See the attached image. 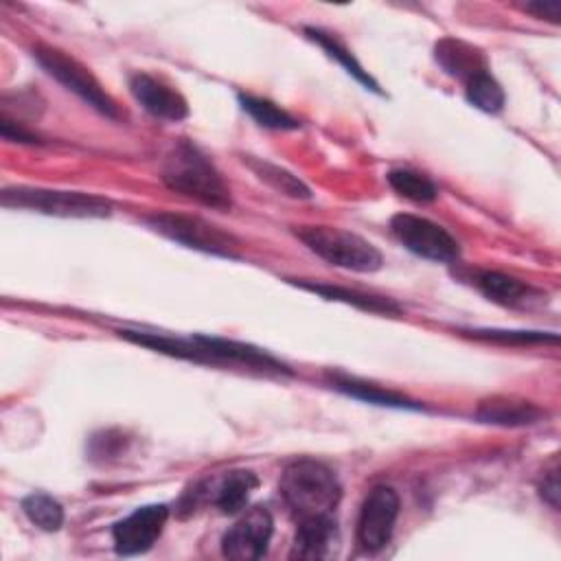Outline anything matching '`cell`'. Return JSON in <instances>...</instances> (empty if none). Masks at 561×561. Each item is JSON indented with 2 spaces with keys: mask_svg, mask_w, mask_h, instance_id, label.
<instances>
[{
  "mask_svg": "<svg viewBox=\"0 0 561 561\" xmlns=\"http://www.w3.org/2000/svg\"><path fill=\"white\" fill-rule=\"evenodd\" d=\"M118 333L129 342L149 346L153 351H160L173 357L191 359L197 364H228V366H245L259 373H289V368L274 355L234 340H224L213 335L173 337V335L147 333V331H118Z\"/></svg>",
  "mask_w": 561,
  "mask_h": 561,
  "instance_id": "cell-1",
  "label": "cell"
},
{
  "mask_svg": "<svg viewBox=\"0 0 561 561\" xmlns=\"http://www.w3.org/2000/svg\"><path fill=\"white\" fill-rule=\"evenodd\" d=\"M162 182L204 206L226 210L232 206L230 186L215 169V164L204 156L193 142H178L164 160Z\"/></svg>",
  "mask_w": 561,
  "mask_h": 561,
  "instance_id": "cell-2",
  "label": "cell"
},
{
  "mask_svg": "<svg viewBox=\"0 0 561 561\" xmlns=\"http://www.w3.org/2000/svg\"><path fill=\"white\" fill-rule=\"evenodd\" d=\"M280 495L294 515L313 517V515H333L342 486L331 467L313 458H298L289 462L278 482Z\"/></svg>",
  "mask_w": 561,
  "mask_h": 561,
  "instance_id": "cell-3",
  "label": "cell"
},
{
  "mask_svg": "<svg viewBox=\"0 0 561 561\" xmlns=\"http://www.w3.org/2000/svg\"><path fill=\"white\" fill-rule=\"evenodd\" d=\"M2 206L28 208L55 217L72 219H103L112 215V202L83 191H59L39 186H9L2 188Z\"/></svg>",
  "mask_w": 561,
  "mask_h": 561,
  "instance_id": "cell-4",
  "label": "cell"
},
{
  "mask_svg": "<svg viewBox=\"0 0 561 561\" xmlns=\"http://www.w3.org/2000/svg\"><path fill=\"white\" fill-rule=\"evenodd\" d=\"M296 237L320 259L327 263L351 270V272H362L370 274L377 272L383 265L381 252L366 241L364 237L333 228V226H300L296 228Z\"/></svg>",
  "mask_w": 561,
  "mask_h": 561,
  "instance_id": "cell-5",
  "label": "cell"
},
{
  "mask_svg": "<svg viewBox=\"0 0 561 561\" xmlns=\"http://www.w3.org/2000/svg\"><path fill=\"white\" fill-rule=\"evenodd\" d=\"M147 226L158 234L182 243L186 248L224 256V259H239L241 243L230 232L221 230L219 226L204 221L202 217L180 215V213H153L145 217Z\"/></svg>",
  "mask_w": 561,
  "mask_h": 561,
  "instance_id": "cell-6",
  "label": "cell"
},
{
  "mask_svg": "<svg viewBox=\"0 0 561 561\" xmlns=\"http://www.w3.org/2000/svg\"><path fill=\"white\" fill-rule=\"evenodd\" d=\"M33 57L57 83H61L68 92L77 94L83 103H88L90 107H94L107 118L121 116L114 99L105 92V88L90 72V68H85L79 59L53 46H35Z\"/></svg>",
  "mask_w": 561,
  "mask_h": 561,
  "instance_id": "cell-7",
  "label": "cell"
},
{
  "mask_svg": "<svg viewBox=\"0 0 561 561\" xmlns=\"http://www.w3.org/2000/svg\"><path fill=\"white\" fill-rule=\"evenodd\" d=\"M390 230L405 250H410L421 259L436 261V263H451L460 256L458 241L443 226L425 217L399 213L390 219Z\"/></svg>",
  "mask_w": 561,
  "mask_h": 561,
  "instance_id": "cell-8",
  "label": "cell"
},
{
  "mask_svg": "<svg viewBox=\"0 0 561 561\" xmlns=\"http://www.w3.org/2000/svg\"><path fill=\"white\" fill-rule=\"evenodd\" d=\"M399 517V495L388 484H377L362 502L357 517V543L366 552H379L392 537Z\"/></svg>",
  "mask_w": 561,
  "mask_h": 561,
  "instance_id": "cell-9",
  "label": "cell"
},
{
  "mask_svg": "<svg viewBox=\"0 0 561 561\" xmlns=\"http://www.w3.org/2000/svg\"><path fill=\"white\" fill-rule=\"evenodd\" d=\"M274 530L272 515L265 506L248 508L221 537V552L234 561H252L265 554Z\"/></svg>",
  "mask_w": 561,
  "mask_h": 561,
  "instance_id": "cell-10",
  "label": "cell"
},
{
  "mask_svg": "<svg viewBox=\"0 0 561 561\" xmlns=\"http://www.w3.org/2000/svg\"><path fill=\"white\" fill-rule=\"evenodd\" d=\"M169 519L167 504H147L123 517L112 526L114 550L118 554L131 557L147 552L156 539L162 535V528Z\"/></svg>",
  "mask_w": 561,
  "mask_h": 561,
  "instance_id": "cell-11",
  "label": "cell"
},
{
  "mask_svg": "<svg viewBox=\"0 0 561 561\" xmlns=\"http://www.w3.org/2000/svg\"><path fill=\"white\" fill-rule=\"evenodd\" d=\"M129 92L142 105V110L149 112L153 118L178 123L188 116L186 99L175 88H171L169 83H164L153 75H147V72L131 75Z\"/></svg>",
  "mask_w": 561,
  "mask_h": 561,
  "instance_id": "cell-12",
  "label": "cell"
},
{
  "mask_svg": "<svg viewBox=\"0 0 561 561\" xmlns=\"http://www.w3.org/2000/svg\"><path fill=\"white\" fill-rule=\"evenodd\" d=\"M335 548L337 524L333 515H313L300 519L291 546L294 559H327L335 552Z\"/></svg>",
  "mask_w": 561,
  "mask_h": 561,
  "instance_id": "cell-13",
  "label": "cell"
},
{
  "mask_svg": "<svg viewBox=\"0 0 561 561\" xmlns=\"http://www.w3.org/2000/svg\"><path fill=\"white\" fill-rule=\"evenodd\" d=\"M476 419L482 423H489V425L524 427V425L539 423L543 419V410L526 399L495 394V397L482 399L478 403Z\"/></svg>",
  "mask_w": 561,
  "mask_h": 561,
  "instance_id": "cell-14",
  "label": "cell"
},
{
  "mask_svg": "<svg viewBox=\"0 0 561 561\" xmlns=\"http://www.w3.org/2000/svg\"><path fill=\"white\" fill-rule=\"evenodd\" d=\"M434 57H436L438 66H440L447 75H451V77H456V79H465V81H467V79H471L473 75L486 70V64H484L482 53H480L476 46H471V44H467V42H462V39L443 37V39L436 44V48H434Z\"/></svg>",
  "mask_w": 561,
  "mask_h": 561,
  "instance_id": "cell-15",
  "label": "cell"
},
{
  "mask_svg": "<svg viewBox=\"0 0 561 561\" xmlns=\"http://www.w3.org/2000/svg\"><path fill=\"white\" fill-rule=\"evenodd\" d=\"M476 285L489 300L504 305V307H522L539 296L528 283H524L515 276H508L504 272H493V270L480 272L476 276Z\"/></svg>",
  "mask_w": 561,
  "mask_h": 561,
  "instance_id": "cell-16",
  "label": "cell"
},
{
  "mask_svg": "<svg viewBox=\"0 0 561 561\" xmlns=\"http://www.w3.org/2000/svg\"><path fill=\"white\" fill-rule=\"evenodd\" d=\"M256 486H259V480L252 471L232 469L221 478V482L215 489V506L224 515L241 513L248 506L250 495Z\"/></svg>",
  "mask_w": 561,
  "mask_h": 561,
  "instance_id": "cell-17",
  "label": "cell"
},
{
  "mask_svg": "<svg viewBox=\"0 0 561 561\" xmlns=\"http://www.w3.org/2000/svg\"><path fill=\"white\" fill-rule=\"evenodd\" d=\"M296 285H300L307 291L320 294L329 300H340L353 307H359L364 311H373V313H383V316H397L401 313V307L392 300V298H381V296H370L364 291H355V289H344V287H335V285H327V283H307V280H298Z\"/></svg>",
  "mask_w": 561,
  "mask_h": 561,
  "instance_id": "cell-18",
  "label": "cell"
},
{
  "mask_svg": "<svg viewBox=\"0 0 561 561\" xmlns=\"http://www.w3.org/2000/svg\"><path fill=\"white\" fill-rule=\"evenodd\" d=\"M305 35H307L313 44H318L331 59H335L348 75H353L364 88H368V90H373V92H379L377 81L368 75V70L362 68V64L355 59V55H353L335 35L324 33V31H320V28H311V26L305 28Z\"/></svg>",
  "mask_w": 561,
  "mask_h": 561,
  "instance_id": "cell-19",
  "label": "cell"
},
{
  "mask_svg": "<svg viewBox=\"0 0 561 561\" xmlns=\"http://www.w3.org/2000/svg\"><path fill=\"white\" fill-rule=\"evenodd\" d=\"M333 388L348 394V397H355V399H362V401H368V403H377V405H390V408H412V410H419V403L410 401L408 397L394 392V390H386V388H379L375 383H368V381H359V379H353V377H340L335 375L333 379Z\"/></svg>",
  "mask_w": 561,
  "mask_h": 561,
  "instance_id": "cell-20",
  "label": "cell"
},
{
  "mask_svg": "<svg viewBox=\"0 0 561 561\" xmlns=\"http://www.w3.org/2000/svg\"><path fill=\"white\" fill-rule=\"evenodd\" d=\"M243 162L259 175V180L270 184L274 191H278L287 197H294V199H309L311 197L309 186L302 180H298L294 173H289L287 169H283L278 164H272L267 160L252 158V156H245Z\"/></svg>",
  "mask_w": 561,
  "mask_h": 561,
  "instance_id": "cell-21",
  "label": "cell"
},
{
  "mask_svg": "<svg viewBox=\"0 0 561 561\" xmlns=\"http://www.w3.org/2000/svg\"><path fill=\"white\" fill-rule=\"evenodd\" d=\"M239 103H241L243 112L250 114L265 129L287 131V129L300 127V121L296 116H291L287 110H283L280 105H276L267 99L252 96V94H239Z\"/></svg>",
  "mask_w": 561,
  "mask_h": 561,
  "instance_id": "cell-22",
  "label": "cell"
},
{
  "mask_svg": "<svg viewBox=\"0 0 561 561\" xmlns=\"http://www.w3.org/2000/svg\"><path fill=\"white\" fill-rule=\"evenodd\" d=\"M388 184L392 186V191H397L401 197L412 199L416 204H430L438 197V188L436 184L412 169H392L388 171Z\"/></svg>",
  "mask_w": 561,
  "mask_h": 561,
  "instance_id": "cell-23",
  "label": "cell"
},
{
  "mask_svg": "<svg viewBox=\"0 0 561 561\" xmlns=\"http://www.w3.org/2000/svg\"><path fill=\"white\" fill-rule=\"evenodd\" d=\"M465 94L467 101L486 112V114H497L504 107V90L502 85L489 75V70H482L473 75L471 79L465 81Z\"/></svg>",
  "mask_w": 561,
  "mask_h": 561,
  "instance_id": "cell-24",
  "label": "cell"
},
{
  "mask_svg": "<svg viewBox=\"0 0 561 561\" xmlns=\"http://www.w3.org/2000/svg\"><path fill=\"white\" fill-rule=\"evenodd\" d=\"M22 513L26 515V519L33 526H37V528H42L46 533H55L64 524V508L48 493H31V495H26L22 500Z\"/></svg>",
  "mask_w": 561,
  "mask_h": 561,
  "instance_id": "cell-25",
  "label": "cell"
},
{
  "mask_svg": "<svg viewBox=\"0 0 561 561\" xmlns=\"http://www.w3.org/2000/svg\"><path fill=\"white\" fill-rule=\"evenodd\" d=\"M478 340H489V342H500V344H557L559 337L557 333H541V331H500V329H473L467 331Z\"/></svg>",
  "mask_w": 561,
  "mask_h": 561,
  "instance_id": "cell-26",
  "label": "cell"
},
{
  "mask_svg": "<svg viewBox=\"0 0 561 561\" xmlns=\"http://www.w3.org/2000/svg\"><path fill=\"white\" fill-rule=\"evenodd\" d=\"M524 11L533 13L535 18H546L550 22H559L561 2L559 0H533V2L524 4Z\"/></svg>",
  "mask_w": 561,
  "mask_h": 561,
  "instance_id": "cell-27",
  "label": "cell"
},
{
  "mask_svg": "<svg viewBox=\"0 0 561 561\" xmlns=\"http://www.w3.org/2000/svg\"><path fill=\"white\" fill-rule=\"evenodd\" d=\"M539 495L552 508H559V471H557V467L543 473V480L539 484Z\"/></svg>",
  "mask_w": 561,
  "mask_h": 561,
  "instance_id": "cell-28",
  "label": "cell"
}]
</instances>
